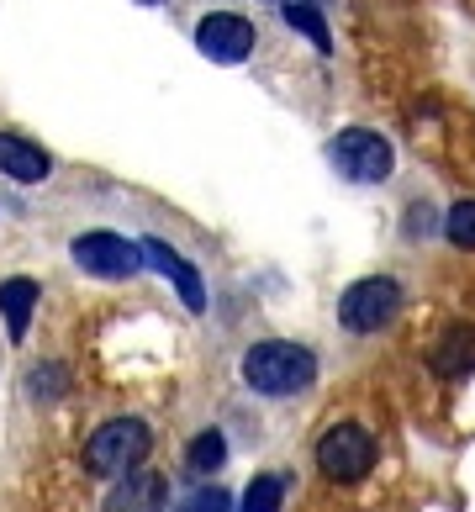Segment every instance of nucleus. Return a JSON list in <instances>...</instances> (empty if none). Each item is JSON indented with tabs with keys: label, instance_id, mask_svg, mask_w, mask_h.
I'll use <instances>...</instances> for the list:
<instances>
[{
	"label": "nucleus",
	"instance_id": "nucleus-1",
	"mask_svg": "<svg viewBox=\"0 0 475 512\" xmlns=\"http://www.w3.org/2000/svg\"><path fill=\"white\" fill-rule=\"evenodd\" d=\"M317 381V354L291 338H264L243 354V386L259 396H296Z\"/></svg>",
	"mask_w": 475,
	"mask_h": 512
},
{
	"label": "nucleus",
	"instance_id": "nucleus-2",
	"mask_svg": "<svg viewBox=\"0 0 475 512\" xmlns=\"http://www.w3.org/2000/svg\"><path fill=\"white\" fill-rule=\"evenodd\" d=\"M148 444H154V433H148L143 417H111V423H101L90 433L85 444V470L90 476H132V470L143 465Z\"/></svg>",
	"mask_w": 475,
	"mask_h": 512
},
{
	"label": "nucleus",
	"instance_id": "nucleus-3",
	"mask_svg": "<svg viewBox=\"0 0 475 512\" xmlns=\"http://www.w3.org/2000/svg\"><path fill=\"white\" fill-rule=\"evenodd\" d=\"M375 460H380V449H375V433L370 428H359V423L322 428V439H317V470L328 481H338V486L365 481L370 470H375Z\"/></svg>",
	"mask_w": 475,
	"mask_h": 512
},
{
	"label": "nucleus",
	"instance_id": "nucleus-4",
	"mask_svg": "<svg viewBox=\"0 0 475 512\" xmlns=\"http://www.w3.org/2000/svg\"><path fill=\"white\" fill-rule=\"evenodd\" d=\"M328 159H333L338 175L354 180V185H380V180L391 175V164H396L391 138H380L375 127H344L328 143Z\"/></svg>",
	"mask_w": 475,
	"mask_h": 512
},
{
	"label": "nucleus",
	"instance_id": "nucleus-5",
	"mask_svg": "<svg viewBox=\"0 0 475 512\" xmlns=\"http://www.w3.org/2000/svg\"><path fill=\"white\" fill-rule=\"evenodd\" d=\"M396 312H402V286L391 275H365L338 296V322L349 333H380Z\"/></svg>",
	"mask_w": 475,
	"mask_h": 512
},
{
	"label": "nucleus",
	"instance_id": "nucleus-6",
	"mask_svg": "<svg viewBox=\"0 0 475 512\" xmlns=\"http://www.w3.org/2000/svg\"><path fill=\"white\" fill-rule=\"evenodd\" d=\"M74 264L101 280H127L143 264V243H132L122 233H80L74 238Z\"/></svg>",
	"mask_w": 475,
	"mask_h": 512
},
{
	"label": "nucleus",
	"instance_id": "nucleus-7",
	"mask_svg": "<svg viewBox=\"0 0 475 512\" xmlns=\"http://www.w3.org/2000/svg\"><path fill=\"white\" fill-rule=\"evenodd\" d=\"M196 48L212 64H243L254 53V22H249V16H238V11H212L196 27Z\"/></svg>",
	"mask_w": 475,
	"mask_h": 512
},
{
	"label": "nucleus",
	"instance_id": "nucleus-8",
	"mask_svg": "<svg viewBox=\"0 0 475 512\" xmlns=\"http://www.w3.org/2000/svg\"><path fill=\"white\" fill-rule=\"evenodd\" d=\"M164 507H169V481L159 470H132L106 497V512H164Z\"/></svg>",
	"mask_w": 475,
	"mask_h": 512
},
{
	"label": "nucleus",
	"instance_id": "nucleus-9",
	"mask_svg": "<svg viewBox=\"0 0 475 512\" xmlns=\"http://www.w3.org/2000/svg\"><path fill=\"white\" fill-rule=\"evenodd\" d=\"M143 259L154 264L164 280H175V286H180V301H185L190 312H206V286H201V275L190 270V264H185L175 249H169L164 238H143Z\"/></svg>",
	"mask_w": 475,
	"mask_h": 512
},
{
	"label": "nucleus",
	"instance_id": "nucleus-10",
	"mask_svg": "<svg viewBox=\"0 0 475 512\" xmlns=\"http://www.w3.org/2000/svg\"><path fill=\"white\" fill-rule=\"evenodd\" d=\"M48 169H53V159L37 143L16 138V132H0V175H11V180H22V185H43Z\"/></svg>",
	"mask_w": 475,
	"mask_h": 512
},
{
	"label": "nucleus",
	"instance_id": "nucleus-11",
	"mask_svg": "<svg viewBox=\"0 0 475 512\" xmlns=\"http://www.w3.org/2000/svg\"><path fill=\"white\" fill-rule=\"evenodd\" d=\"M32 307H37V280L16 275V280H6V286H0V312H6V328H11V338H27Z\"/></svg>",
	"mask_w": 475,
	"mask_h": 512
},
{
	"label": "nucleus",
	"instance_id": "nucleus-12",
	"mask_svg": "<svg viewBox=\"0 0 475 512\" xmlns=\"http://www.w3.org/2000/svg\"><path fill=\"white\" fill-rule=\"evenodd\" d=\"M470 359H475V333L470 328H449L444 344L433 349V370H439V375H465Z\"/></svg>",
	"mask_w": 475,
	"mask_h": 512
},
{
	"label": "nucleus",
	"instance_id": "nucleus-13",
	"mask_svg": "<svg viewBox=\"0 0 475 512\" xmlns=\"http://www.w3.org/2000/svg\"><path fill=\"white\" fill-rule=\"evenodd\" d=\"M285 491H291V481H285L280 470H270V476H254L249 491H243V507H238V512H280V507H285Z\"/></svg>",
	"mask_w": 475,
	"mask_h": 512
},
{
	"label": "nucleus",
	"instance_id": "nucleus-14",
	"mask_svg": "<svg viewBox=\"0 0 475 512\" xmlns=\"http://www.w3.org/2000/svg\"><path fill=\"white\" fill-rule=\"evenodd\" d=\"M185 465L196 470V476H212V470H222V465H227V439H222L217 428L196 433V439H190V449H185Z\"/></svg>",
	"mask_w": 475,
	"mask_h": 512
},
{
	"label": "nucleus",
	"instance_id": "nucleus-15",
	"mask_svg": "<svg viewBox=\"0 0 475 512\" xmlns=\"http://www.w3.org/2000/svg\"><path fill=\"white\" fill-rule=\"evenodd\" d=\"M285 22H291L296 32H307L317 53H333V32H328V22H322V11L312 6V0H291V6H285Z\"/></svg>",
	"mask_w": 475,
	"mask_h": 512
},
{
	"label": "nucleus",
	"instance_id": "nucleus-16",
	"mask_svg": "<svg viewBox=\"0 0 475 512\" xmlns=\"http://www.w3.org/2000/svg\"><path fill=\"white\" fill-rule=\"evenodd\" d=\"M444 233H449L454 249H475V201H454V206H449Z\"/></svg>",
	"mask_w": 475,
	"mask_h": 512
},
{
	"label": "nucleus",
	"instance_id": "nucleus-17",
	"mask_svg": "<svg viewBox=\"0 0 475 512\" xmlns=\"http://www.w3.org/2000/svg\"><path fill=\"white\" fill-rule=\"evenodd\" d=\"M180 512H233V497H227L222 486H201L180 502Z\"/></svg>",
	"mask_w": 475,
	"mask_h": 512
},
{
	"label": "nucleus",
	"instance_id": "nucleus-18",
	"mask_svg": "<svg viewBox=\"0 0 475 512\" xmlns=\"http://www.w3.org/2000/svg\"><path fill=\"white\" fill-rule=\"evenodd\" d=\"M423 233H433V206L417 201L412 212H407V238H423Z\"/></svg>",
	"mask_w": 475,
	"mask_h": 512
},
{
	"label": "nucleus",
	"instance_id": "nucleus-19",
	"mask_svg": "<svg viewBox=\"0 0 475 512\" xmlns=\"http://www.w3.org/2000/svg\"><path fill=\"white\" fill-rule=\"evenodd\" d=\"M59 381H64V375L59 370H32V396H53V391H59Z\"/></svg>",
	"mask_w": 475,
	"mask_h": 512
},
{
	"label": "nucleus",
	"instance_id": "nucleus-20",
	"mask_svg": "<svg viewBox=\"0 0 475 512\" xmlns=\"http://www.w3.org/2000/svg\"><path fill=\"white\" fill-rule=\"evenodd\" d=\"M148 6H159V0H148Z\"/></svg>",
	"mask_w": 475,
	"mask_h": 512
}]
</instances>
